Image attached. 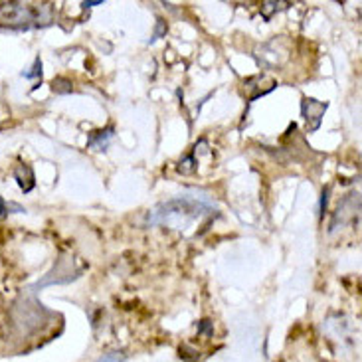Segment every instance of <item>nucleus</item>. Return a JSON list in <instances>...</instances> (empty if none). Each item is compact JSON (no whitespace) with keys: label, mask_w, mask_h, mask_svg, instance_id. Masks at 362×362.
<instances>
[{"label":"nucleus","mask_w":362,"mask_h":362,"mask_svg":"<svg viewBox=\"0 0 362 362\" xmlns=\"http://www.w3.org/2000/svg\"><path fill=\"white\" fill-rule=\"evenodd\" d=\"M216 210L214 200L202 192H188L155 206L147 214V226H167L173 230H186L200 218Z\"/></svg>","instance_id":"nucleus-1"},{"label":"nucleus","mask_w":362,"mask_h":362,"mask_svg":"<svg viewBox=\"0 0 362 362\" xmlns=\"http://www.w3.org/2000/svg\"><path fill=\"white\" fill-rule=\"evenodd\" d=\"M52 24H54V4H24V2L0 4V30L26 32L32 28H46Z\"/></svg>","instance_id":"nucleus-2"},{"label":"nucleus","mask_w":362,"mask_h":362,"mask_svg":"<svg viewBox=\"0 0 362 362\" xmlns=\"http://www.w3.org/2000/svg\"><path fill=\"white\" fill-rule=\"evenodd\" d=\"M81 274H83V267H78L76 259L71 255H59L58 259H56V264H54V267L40 281H36V285L32 287V291L36 293L38 289H44V287H49V285L71 284Z\"/></svg>","instance_id":"nucleus-3"},{"label":"nucleus","mask_w":362,"mask_h":362,"mask_svg":"<svg viewBox=\"0 0 362 362\" xmlns=\"http://www.w3.org/2000/svg\"><path fill=\"white\" fill-rule=\"evenodd\" d=\"M358 212H361V194L358 192L346 194L337 206V212L331 220L329 232H337L339 228H344L351 222H358Z\"/></svg>","instance_id":"nucleus-4"},{"label":"nucleus","mask_w":362,"mask_h":362,"mask_svg":"<svg viewBox=\"0 0 362 362\" xmlns=\"http://www.w3.org/2000/svg\"><path fill=\"white\" fill-rule=\"evenodd\" d=\"M44 309H42V305L38 301H34L32 305H28L24 301V305L20 307L16 305V309H14V327L18 329V333L24 337V334L34 333V331H38L40 323H42V313Z\"/></svg>","instance_id":"nucleus-5"},{"label":"nucleus","mask_w":362,"mask_h":362,"mask_svg":"<svg viewBox=\"0 0 362 362\" xmlns=\"http://www.w3.org/2000/svg\"><path fill=\"white\" fill-rule=\"evenodd\" d=\"M327 109H329V103H327V101H317V99L313 98H303V101H301V115H303L305 121H307V131H309V133L319 131Z\"/></svg>","instance_id":"nucleus-6"},{"label":"nucleus","mask_w":362,"mask_h":362,"mask_svg":"<svg viewBox=\"0 0 362 362\" xmlns=\"http://www.w3.org/2000/svg\"><path fill=\"white\" fill-rule=\"evenodd\" d=\"M113 137H115V127L113 125H109L105 129H99V131H93V133H89L88 147L91 151H105Z\"/></svg>","instance_id":"nucleus-7"},{"label":"nucleus","mask_w":362,"mask_h":362,"mask_svg":"<svg viewBox=\"0 0 362 362\" xmlns=\"http://www.w3.org/2000/svg\"><path fill=\"white\" fill-rule=\"evenodd\" d=\"M14 178H16L22 192H32L34 186H36V175H34V170H32L30 165H22L20 163L18 167H14Z\"/></svg>","instance_id":"nucleus-8"},{"label":"nucleus","mask_w":362,"mask_h":362,"mask_svg":"<svg viewBox=\"0 0 362 362\" xmlns=\"http://www.w3.org/2000/svg\"><path fill=\"white\" fill-rule=\"evenodd\" d=\"M287 8V2H277V0H267V2H264L262 4V8H259V12H262V16H264V20H269L274 18L275 12H279V10Z\"/></svg>","instance_id":"nucleus-9"},{"label":"nucleus","mask_w":362,"mask_h":362,"mask_svg":"<svg viewBox=\"0 0 362 362\" xmlns=\"http://www.w3.org/2000/svg\"><path fill=\"white\" fill-rule=\"evenodd\" d=\"M52 91L54 93H58V95H68V93H71L74 91V86H71V79L68 78H54V81H52Z\"/></svg>","instance_id":"nucleus-10"},{"label":"nucleus","mask_w":362,"mask_h":362,"mask_svg":"<svg viewBox=\"0 0 362 362\" xmlns=\"http://www.w3.org/2000/svg\"><path fill=\"white\" fill-rule=\"evenodd\" d=\"M12 212H16V214H22V212H26V208H22L16 202H4V198L0 196V218H6Z\"/></svg>","instance_id":"nucleus-11"},{"label":"nucleus","mask_w":362,"mask_h":362,"mask_svg":"<svg viewBox=\"0 0 362 362\" xmlns=\"http://www.w3.org/2000/svg\"><path fill=\"white\" fill-rule=\"evenodd\" d=\"M194 170H196L194 155H188V157H185L180 163H178V173H182V175H190V173H194Z\"/></svg>","instance_id":"nucleus-12"},{"label":"nucleus","mask_w":362,"mask_h":362,"mask_svg":"<svg viewBox=\"0 0 362 362\" xmlns=\"http://www.w3.org/2000/svg\"><path fill=\"white\" fill-rule=\"evenodd\" d=\"M22 78L26 79H42V59H34V66L30 68V71H22Z\"/></svg>","instance_id":"nucleus-13"},{"label":"nucleus","mask_w":362,"mask_h":362,"mask_svg":"<svg viewBox=\"0 0 362 362\" xmlns=\"http://www.w3.org/2000/svg\"><path fill=\"white\" fill-rule=\"evenodd\" d=\"M167 30H168L167 22H165V20H163V18H158L157 20V26H155V34H153V38H151V42H155V40L163 38V36H167Z\"/></svg>","instance_id":"nucleus-14"},{"label":"nucleus","mask_w":362,"mask_h":362,"mask_svg":"<svg viewBox=\"0 0 362 362\" xmlns=\"http://www.w3.org/2000/svg\"><path fill=\"white\" fill-rule=\"evenodd\" d=\"M95 362H125V354L123 353H107Z\"/></svg>","instance_id":"nucleus-15"},{"label":"nucleus","mask_w":362,"mask_h":362,"mask_svg":"<svg viewBox=\"0 0 362 362\" xmlns=\"http://www.w3.org/2000/svg\"><path fill=\"white\" fill-rule=\"evenodd\" d=\"M198 333L200 334L204 333L210 337V334L214 333V327H212V323H210L208 319H204V321H200V323H198Z\"/></svg>","instance_id":"nucleus-16"},{"label":"nucleus","mask_w":362,"mask_h":362,"mask_svg":"<svg viewBox=\"0 0 362 362\" xmlns=\"http://www.w3.org/2000/svg\"><path fill=\"white\" fill-rule=\"evenodd\" d=\"M329 186L327 188H323V192H321V204H319V210H321V218L325 216V212H327V204H329Z\"/></svg>","instance_id":"nucleus-17"},{"label":"nucleus","mask_w":362,"mask_h":362,"mask_svg":"<svg viewBox=\"0 0 362 362\" xmlns=\"http://www.w3.org/2000/svg\"><path fill=\"white\" fill-rule=\"evenodd\" d=\"M99 4H103V2L101 0H95V2H81L83 8H93V6H99Z\"/></svg>","instance_id":"nucleus-18"}]
</instances>
